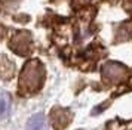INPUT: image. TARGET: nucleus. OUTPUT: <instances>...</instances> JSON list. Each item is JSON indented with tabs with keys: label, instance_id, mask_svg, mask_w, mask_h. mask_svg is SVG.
I'll return each mask as SVG.
<instances>
[{
	"label": "nucleus",
	"instance_id": "obj_1",
	"mask_svg": "<svg viewBox=\"0 0 132 130\" xmlns=\"http://www.w3.org/2000/svg\"><path fill=\"white\" fill-rule=\"evenodd\" d=\"M27 130H46V118L43 114H36L30 118Z\"/></svg>",
	"mask_w": 132,
	"mask_h": 130
},
{
	"label": "nucleus",
	"instance_id": "obj_2",
	"mask_svg": "<svg viewBox=\"0 0 132 130\" xmlns=\"http://www.w3.org/2000/svg\"><path fill=\"white\" fill-rule=\"evenodd\" d=\"M11 111V98L6 92H0V118L6 117Z\"/></svg>",
	"mask_w": 132,
	"mask_h": 130
}]
</instances>
